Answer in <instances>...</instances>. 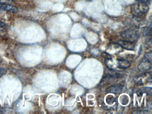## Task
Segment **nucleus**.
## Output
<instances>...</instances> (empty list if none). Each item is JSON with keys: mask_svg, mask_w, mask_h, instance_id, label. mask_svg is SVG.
<instances>
[{"mask_svg": "<svg viewBox=\"0 0 152 114\" xmlns=\"http://www.w3.org/2000/svg\"><path fill=\"white\" fill-rule=\"evenodd\" d=\"M148 10V4L140 2L134 4L131 7V12L134 17L140 18L147 13Z\"/></svg>", "mask_w": 152, "mask_h": 114, "instance_id": "1", "label": "nucleus"}, {"mask_svg": "<svg viewBox=\"0 0 152 114\" xmlns=\"http://www.w3.org/2000/svg\"><path fill=\"white\" fill-rule=\"evenodd\" d=\"M120 37L124 41L131 42H135L140 38L139 33L134 29H128L120 34Z\"/></svg>", "mask_w": 152, "mask_h": 114, "instance_id": "2", "label": "nucleus"}, {"mask_svg": "<svg viewBox=\"0 0 152 114\" xmlns=\"http://www.w3.org/2000/svg\"><path fill=\"white\" fill-rule=\"evenodd\" d=\"M124 88V86L122 85L115 84L109 86L107 89L106 92L107 93L113 94H119L122 91Z\"/></svg>", "mask_w": 152, "mask_h": 114, "instance_id": "3", "label": "nucleus"}, {"mask_svg": "<svg viewBox=\"0 0 152 114\" xmlns=\"http://www.w3.org/2000/svg\"><path fill=\"white\" fill-rule=\"evenodd\" d=\"M152 68V61L143 58L141 62L138 66V69L140 71H146L151 69Z\"/></svg>", "mask_w": 152, "mask_h": 114, "instance_id": "4", "label": "nucleus"}, {"mask_svg": "<svg viewBox=\"0 0 152 114\" xmlns=\"http://www.w3.org/2000/svg\"><path fill=\"white\" fill-rule=\"evenodd\" d=\"M120 46L129 50H134L136 47L134 42H129L124 40H120L118 43Z\"/></svg>", "mask_w": 152, "mask_h": 114, "instance_id": "5", "label": "nucleus"}, {"mask_svg": "<svg viewBox=\"0 0 152 114\" xmlns=\"http://www.w3.org/2000/svg\"><path fill=\"white\" fill-rule=\"evenodd\" d=\"M0 9L14 13L18 11V8L16 6L10 4H0Z\"/></svg>", "mask_w": 152, "mask_h": 114, "instance_id": "6", "label": "nucleus"}, {"mask_svg": "<svg viewBox=\"0 0 152 114\" xmlns=\"http://www.w3.org/2000/svg\"><path fill=\"white\" fill-rule=\"evenodd\" d=\"M117 67L121 69H126L130 66V63L129 61L123 59H117Z\"/></svg>", "mask_w": 152, "mask_h": 114, "instance_id": "7", "label": "nucleus"}, {"mask_svg": "<svg viewBox=\"0 0 152 114\" xmlns=\"http://www.w3.org/2000/svg\"><path fill=\"white\" fill-rule=\"evenodd\" d=\"M138 97L142 96L144 94L147 95L151 96L152 94V89L151 87H143L137 90V92Z\"/></svg>", "mask_w": 152, "mask_h": 114, "instance_id": "8", "label": "nucleus"}, {"mask_svg": "<svg viewBox=\"0 0 152 114\" xmlns=\"http://www.w3.org/2000/svg\"><path fill=\"white\" fill-rule=\"evenodd\" d=\"M106 102L107 105L110 106L109 109L111 108L113 109V107L116 106V102H117V99L115 97H113L112 95H108L106 99Z\"/></svg>", "mask_w": 152, "mask_h": 114, "instance_id": "9", "label": "nucleus"}, {"mask_svg": "<svg viewBox=\"0 0 152 114\" xmlns=\"http://www.w3.org/2000/svg\"><path fill=\"white\" fill-rule=\"evenodd\" d=\"M152 33V28L151 26H147L144 28L143 31V35L145 37H149Z\"/></svg>", "mask_w": 152, "mask_h": 114, "instance_id": "10", "label": "nucleus"}, {"mask_svg": "<svg viewBox=\"0 0 152 114\" xmlns=\"http://www.w3.org/2000/svg\"><path fill=\"white\" fill-rule=\"evenodd\" d=\"M105 64L108 68L110 69H113V61L111 58L106 59L105 60Z\"/></svg>", "mask_w": 152, "mask_h": 114, "instance_id": "11", "label": "nucleus"}, {"mask_svg": "<svg viewBox=\"0 0 152 114\" xmlns=\"http://www.w3.org/2000/svg\"><path fill=\"white\" fill-rule=\"evenodd\" d=\"M144 58L148 60L149 61H152V51H150L149 52L145 53L144 55Z\"/></svg>", "mask_w": 152, "mask_h": 114, "instance_id": "12", "label": "nucleus"}, {"mask_svg": "<svg viewBox=\"0 0 152 114\" xmlns=\"http://www.w3.org/2000/svg\"><path fill=\"white\" fill-rule=\"evenodd\" d=\"M129 102V99L127 97H125V96H122V97L121 98V102L123 105H126L128 104Z\"/></svg>", "mask_w": 152, "mask_h": 114, "instance_id": "13", "label": "nucleus"}, {"mask_svg": "<svg viewBox=\"0 0 152 114\" xmlns=\"http://www.w3.org/2000/svg\"><path fill=\"white\" fill-rule=\"evenodd\" d=\"M102 56L104 58H105L106 59L111 58H112V56L109 53L106 52H103V53H102Z\"/></svg>", "mask_w": 152, "mask_h": 114, "instance_id": "14", "label": "nucleus"}, {"mask_svg": "<svg viewBox=\"0 0 152 114\" xmlns=\"http://www.w3.org/2000/svg\"><path fill=\"white\" fill-rule=\"evenodd\" d=\"M6 70L3 68L0 67V77L4 75L6 73Z\"/></svg>", "mask_w": 152, "mask_h": 114, "instance_id": "15", "label": "nucleus"}, {"mask_svg": "<svg viewBox=\"0 0 152 114\" xmlns=\"http://www.w3.org/2000/svg\"><path fill=\"white\" fill-rule=\"evenodd\" d=\"M12 0H0V4H9Z\"/></svg>", "mask_w": 152, "mask_h": 114, "instance_id": "16", "label": "nucleus"}, {"mask_svg": "<svg viewBox=\"0 0 152 114\" xmlns=\"http://www.w3.org/2000/svg\"><path fill=\"white\" fill-rule=\"evenodd\" d=\"M137 1L140 2L148 4L149 3V2H150V0H137Z\"/></svg>", "mask_w": 152, "mask_h": 114, "instance_id": "17", "label": "nucleus"}, {"mask_svg": "<svg viewBox=\"0 0 152 114\" xmlns=\"http://www.w3.org/2000/svg\"><path fill=\"white\" fill-rule=\"evenodd\" d=\"M147 44L148 46H149L150 47H152V39L151 38L148 39V41L147 42Z\"/></svg>", "mask_w": 152, "mask_h": 114, "instance_id": "18", "label": "nucleus"}, {"mask_svg": "<svg viewBox=\"0 0 152 114\" xmlns=\"http://www.w3.org/2000/svg\"><path fill=\"white\" fill-rule=\"evenodd\" d=\"M6 26V24L0 20V28H4Z\"/></svg>", "mask_w": 152, "mask_h": 114, "instance_id": "19", "label": "nucleus"}]
</instances>
